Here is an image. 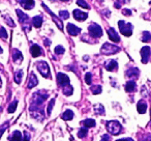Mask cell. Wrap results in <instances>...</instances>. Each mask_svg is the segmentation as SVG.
Returning <instances> with one entry per match:
<instances>
[{
	"label": "cell",
	"mask_w": 151,
	"mask_h": 141,
	"mask_svg": "<svg viewBox=\"0 0 151 141\" xmlns=\"http://www.w3.org/2000/svg\"><path fill=\"white\" fill-rule=\"evenodd\" d=\"M0 38H4V40L7 38V32H6V30H5V28H3V27L0 28Z\"/></svg>",
	"instance_id": "obj_34"
},
{
	"label": "cell",
	"mask_w": 151,
	"mask_h": 141,
	"mask_svg": "<svg viewBox=\"0 0 151 141\" xmlns=\"http://www.w3.org/2000/svg\"><path fill=\"white\" fill-rule=\"evenodd\" d=\"M122 13L124 14V15L125 16H130L132 15V11H129V9H123V11H122Z\"/></svg>",
	"instance_id": "obj_41"
},
{
	"label": "cell",
	"mask_w": 151,
	"mask_h": 141,
	"mask_svg": "<svg viewBox=\"0 0 151 141\" xmlns=\"http://www.w3.org/2000/svg\"><path fill=\"white\" fill-rule=\"evenodd\" d=\"M91 78H92V75H91V73H87L86 75H85V81H86L87 84L90 85L91 84Z\"/></svg>",
	"instance_id": "obj_36"
},
{
	"label": "cell",
	"mask_w": 151,
	"mask_h": 141,
	"mask_svg": "<svg viewBox=\"0 0 151 141\" xmlns=\"http://www.w3.org/2000/svg\"><path fill=\"white\" fill-rule=\"evenodd\" d=\"M64 51H65V49L63 48L62 46H57L56 48H55V53H56V54H58V55L63 54V53H64Z\"/></svg>",
	"instance_id": "obj_33"
},
{
	"label": "cell",
	"mask_w": 151,
	"mask_h": 141,
	"mask_svg": "<svg viewBox=\"0 0 151 141\" xmlns=\"http://www.w3.org/2000/svg\"><path fill=\"white\" fill-rule=\"evenodd\" d=\"M0 83H1V80H0Z\"/></svg>",
	"instance_id": "obj_47"
},
{
	"label": "cell",
	"mask_w": 151,
	"mask_h": 141,
	"mask_svg": "<svg viewBox=\"0 0 151 141\" xmlns=\"http://www.w3.org/2000/svg\"><path fill=\"white\" fill-rule=\"evenodd\" d=\"M101 141H110V136L109 135H104Z\"/></svg>",
	"instance_id": "obj_42"
},
{
	"label": "cell",
	"mask_w": 151,
	"mask_h": 141,
	"mask_svg": "<svg viewBox=\"0 0 151 141\" xmlns=\"http://www.w3.org/2000/svg\"><path fill=\"white\" fill-rule=\"evenodd\" d=\"M61 1H66V0H61Z\"/></svg>",
	"instance_id": "obj_46"
},
{
	"label": "cell",
	"mask_w": 151,
	"mask_h": 141,
	"mask_svg": "<svg viewBox=\"0 0 151 141\" xmlns=\"http://www.w3.org/2000/svg\"><path fill=\"white\" fill-rule=\"evenodd\" d=\"M54 103H55V99H52L50 103H49V106H48V114L49 115L51 114V111H52V109H53V106H54Z\"/></svg>",
	"instance_id": "obj_38"
},
{
	"label": "cell",
	"mask_w": 151,
	"mask_h": 141,
	"mask_svg": "<svg viewBox=\"0 0 151 141\" xmlns=\"http://www.w3.org/2000/svg\"><path fill=\"white\" fill-rule=\"evenodd\" d=\"M11 141H22V135L20 131H15L13 136L11 137Z\"/></svg>",
	"instance_id": "obj_23"
},
{
	"label": "cell",
	"mask_w": 151,
	"mask_h": 141,
	"mask_svg": "<svg viewBox=\"0 0 151 141\" xmlns=\"http://www.w3.org/2000/svg\"><path fill=\"white\" fill-rule=\"evenodd\" d=\"M136 87H137V84L134 81H128L125 84V91H127V93H132V91L136 90Z\"/></svg>",
	"instance_id": "obj_17"
},
{
	"label": "cell",
	"mask_w": 151,
	"mask_h": 141,
	"mask_svg": "<svg viewBox=\"0 0 151 141\" xmlns=\"http://www.w3.org/2000/svg\"><path fill=\"white\" fill-rule=\"evenodd\" d=\"M30 52L33 57H37L42 54V49L38 45H32V47L30 48Z\"/></svg>",
	"instance_id": "obj_14"
},
{
	"label": "cell",
	"mask_w": 151,
	"mask_h": 141,
	"mask_svg": "<svg viewBox=\"0 0 151 141\" xmlns=\"http://www.w3.org/2000/svg\"><path fill=\"white\" fill-rule=\"evenodd\" d=\"M17 1L26 9H31L34 7L33 0H17Z\"/></svg>",
	"instance_id": "obj_11"
},
{
	"label": "cell",
	"mask_w": 151,
	"mask_h": 141,
	"mask_svg": "<svg viewBox=\"0 0 151 141\" xmlns=\"http://www.w3.org/2000/svg\"><path fill=\"white\" fill-rule=\"evenodd\" d=\"M42 7H45V9H46V11L48 12V13H49V14H50V15H51V17L53 18V20H54V22H55V23H56V25L58 26V28H59V29H60V30H62V29H63V25H62V22H61L60 20H58V19H57V18H56V16H55L54 14H53L52 12H51L50 9H49L48 7H46V5H45V4H42Z\"/></svg>",
	"instance_id": "obj_12"
},
{
	"label": "cell",
	"mask_w": 151,
	"mask_h": 141,
	"mask_svg": "<svg viewBox=\"0 0 151 141\" xmlns=\"http://www.w3.org/2000/svg\"><path fill=\"white\" fill-rule=\"evenodd\" d=\"M150 53H151V50H150V47L148 46H145L142 48L141 50V59H142V62L144 63H147L150 58Z\"/></svg>",
	"instance_id": "obj_6"
},
{
	"label": "cell",
	"mask_w": 151,
	"mask_h": 141,
	"mask_svg": "<svg viewBox=\"0 0 151 141\" xmlns=\"http://www.w3.org/2000/svg\"><path fill=\"white\" fill-rule=\"evenodd\" d=\"M36 67H37V69L40 71V75L45 78H49L50 76V67H49L48 63L46 61H38L36 63Z\"/></svg>",
	"instance_id": "obj_3"
},
{
	"label": "cell",
	"mask_w": 151,
	"mask_h": 141,
	"mask_svg": "<svg viewBox=\"0 0 151 141\" xmlns=\"http://www.w3.org/2000/svg\"><path fill=\"white\" fill-rule=\"evenodd\" d=\"M83 124H84V127H86V128H92V127H95V120L88 118V119H85L83 121Z\"/></svg>",
	"instance_id": "obj_25"
},
{
	"label": "cell",
	"mask_w": 151,
	"mask_h": 141,
	"mask_svg": "<svg viewBox=\"0 0 151 141\" xmlns=\"http://www.w3.org/2000/svg\"><path fill=\"white\" fill-rule=\"evenodd\" d=\"M137 109H138V112L141 114L145 113L146 112V109H147V104L145 101H143V100H141V101H139L138 105H137Z\"/></svg>",
	"instance_id": "obj_15"
},
{
	"label": "cell",
	"mask_w": 151,
	"mask_h": 141,
	"mask_svg": "<svg viewBox=\"0 0 151 141\" xmlns=\"http://www.w3.org/2000/svg\"><path fill=\"white\" fill-rule=\"evenodd\" d=\"M145 138H146V141H151V136H149V135H147Z\"/></svg>",
	"instance_id": "obj_44"
},
{
	"label": "cell",
	"mask_w": 151,
	"mask_h": 141,
	"mask_svg": "<svg viewBox=\"0 0 151 141\" xmlns=\"http://www.w3.org/2000/svg\"><path fill=\"white\" fill-rule=\"evenodd\" d=\"M62 90H63V93H64L65 95H67V97L71 95H73V88L68 84L64 85V86H63V88H62Z\"/></svg>",
	"instance_id": "obj_22"
},
{
	"label": "cell",
	"mask_w": 151,
	"mask_h": 141,
	"mask_svg": "<svg viewBox=\"0 0 151 141\" xmlns=\"http://www.w3.org/2000/svg\"><path fill=\"white\" fill-rule=\"evenodd\" d=\"M59 16H60L62 19H67V18L69 17V14H68V12H66V11H61V12H59Z\"/></svg>",
	"instance_id": "obj_37"
},
{
	"label": "cell",
	"mask_w": 151,
	"mask_h": 141,
	"mask_svg": "<svg viewBox=\"0 0 151 141\" xmlns=\"http://www.w3.org/2000/svg\"><path fill=\"white\" fill-rule=\"evenodd\" d=\"M9 122L7 121V122H5L4 124H2V126L0 127V137L2 136V134L4 133V131L6 130V128L9 127Z\"/></svg>",
	"instance_id": "obj_35"
},
{
	"label": "cell",
	"mask_w": 151,
	"mask_h": 141,
	"mask_svg": "<svg viewBox=\"0 0 151 141\" xmlns=\"http://www.w3.org/2000/svg\"><path fill=\"white\" fill-rule=\"evenodd\" d=\"M16 13H17V16H18V18H19V21H20V23H22V25H24L25 23L27 24L28 17L23 13V12L20 11V9H17V11H16Z\"/></svg>",
	"instance_id": "obj_13"
},
{
	"label": "cell",
	"mask_w": 151,
	"mask_h": 141,
	"mask_svg": "<svg viewBox=\"0 0 151 141\" xmlns=\"http://www.w3.org/2000/svg\"><path fill=\"white\" fill-rule=\"evenodd\" d=\"M77 3H78L79 7H83V9H90V7H89L88 3H87L85 0H78V1H77Z\"/></svg>",
	"instance_id": "obj_31"
},
{
	"label": "cell",
	"mask_w": 151,
	"mask_h": 141,
	"mask_svg": "<svg viewBox=\"0 0 151 141\" xmlns=\"http://www.w3.org/2000/svg\"><path fill=\"white\" fill-rule=\"evenodd\" d=\"M139 69H136V67H134V69H128L127 72H126V76L127 77H130V78H132V77H138L139 76Z\"/></svg>",
	"instance_id": "obj_24"
},
{
	"label": "cell",
	"mask_w": 151,
	"mask_h": 141,
	"mask_svg": "<svg viewBox=\"0 0 151 141\" xmlns=\"http://www.w3.org/2000/svg\"><path fill=\"white\" fill-rule=\"evenodd\" d=\"M62 119L63 120H71L73 118V112L71 110H66L64 113L62 114Z\"/></svg>",
	"instance_id": "obj_21"
},
{
	"label": "cell",
	"mask_w": 151,
	"mask_h": 141,
	"mask_svg": "<svg viewBox=\"0 0 151 141\" xmlns=\"http://www.w3.org/2000/svg\"><path fill=\"white\" fill-rule=\"evenodd\" d=\"M151 40V33L148 31H144L143 32V36H142V40L143 42H149Z\"/></svg>",
	"instance_id": "obj_30"
},
{
	"label": "cell",
	"mask_w": 151,
	"mask_h": 141,
	"mask_svg": "<svg viewBox=\"0 0 151 141\" xmlns=\"http://www.w3.org/2000/svg\"><path fill=\"white\" fill-rule=\"evenodd\" d=\"M107 32H108V35H109V38L112 40V42H114V43H119L120 42L119 35H118L117 31H115L114 28H109V29L107 30Z\"/></svg>",
	"instance_id": "obj_8"
},
{
	"label": "cell",
	"mask_w": 151,
	"mask_h": 141,
	"mask_svg": "<svg viewBox=\"0 0 151 141\" xmlns=\"http://www.w3.org/2000/svg\"><path fill=\"white\" fill-rule=\"evenodd\" d=\"M42 17H40V16H36V17H34L32 19V25L34 27L40 28L42 26Z\"/></svg>",
	"instance_id": "obj_20"
},
{
	"label": "cell",
	"mask_w": 151,
	"mask_h": 141,
	"mask_svg": "<svg viewBox=\"0 0 151 141\" xmlns=\"http://www.w3.org/2000/svg\"><path fill=\"white\" fill-rule=\"evenodd\" d=\"M5 20H6V22H7V24H9V25H11L12 27H15V23H14L13 22V20L11 19V18H9V17H6V16H5Z\"/></svg>",
	"instance_id": "obj_39"
},
{
	"label": "cell",
	"mask_w": 151,
	"mask_h": 141,
	"mask_svg": "<svg viewBox=\"0 0 151 141\" xmlns=\"http://www.w3.org/2000/svg\"><path fill=\"white\" fill-rule=\"evenodd\" d=\"M81 29L79 27H77L76 25H73V24H67V32H68L70 35L73 36H76V35H78L79 33H80Z\"/></svg>",
	"instance_id": "obj_10"
},
{
	"label": "cell",
	"mask_w": 151,
	"mask_h": 141,
	"mask_svg": "<svg viewBox=\"0 0 151 141\" xmlns=\"http://www.w3.org/2000/svg\"><path fill=\"white\" fill-rule=\"evenodd\" d=\"M22 77H23V72H22V71H18V72L15 74V81H16V83L20 84V83H21V80H22Z\"/></svg>",
	"instance_id": "obj_28"
},
{
	"label": "cell",
	"mask_w": 151,
	"mask_h": 141,
	"mask_svg": "<svg viewBox=\"0 0 151 141\" xmlns=\"http://www.w3.org/2000/svg\"><path fill=\"white\" fill-rule=\"evenodd\" d=\"M121 33L125 36H130L132 34V25L130 23H126L124 21H119L118 23Z\"/></svg>",
	"instance_id": "obj_2"
},
{
	"label": "cell",
	"mask_w": 151,
	"mask_h": 141,
	"mask_svg": "<svg viewBox=\"0 0 151 141\" xmlns=\"http://www.w3.org/2000/svg\"><path fill=\"white\" fill-rule=\"evenodd\" d=\"M116 141H134V139L132 138H123V139H118Z\"/></svg>",
	"instance_id": "obj_43"
},
{
	"label": "cell",
	"mask_w": 151,
	"mask_h": 141,
	"mask_svg": "<svg viewBox=\"0 0 151 141\" xmlns=\"http://www.w3.org/2000/svg\"><path fill=\"white\" fill-rule=\"evenodd\" d=\"M94 111L96 114H101V115L105 114V109H104L103 105H95L94 106Z\"/></svg>",
	"instance_id": "obj_27"
},
{
	"label": "cell",
	"mask_w": 151,
	"mask_h": 141,
	"mask_svg": "<svg viewBox=\"0 0 151 141\" xmlns=\"http://www.w3.org/2000/svg\"><path fill=\"white\" fill-rule=\"evenodd\" d=\"M38 83L37 81V78L34 74H31L30 76V79H29V83H28V88H33L34 86H36Z\"/></svg>",
	"instance_id": "obj_19"
},
{
	"label": "cell",
	"mask_w": 151,
	"mask_h": 141,
	"mask_svg": "<svg viewBox=\"0 0 151 141\" xmlns=\"http://www.w3.org/2000/svg\"><path fill=\"white\" fill-rule=\"evenodd\" d=\"M17 106H18V101H17V100H16V101H14L12 104H9V109H7L9 113H14V112L16 111V108H17Z\"/></svg>",
	"instance_id": "obj_26"
},
{
	"label": "cell",
	"mask_w": 151,
	"mask_h": 141,
	"mask_svg": "<svg viewBox=\"0 0 151 141\" xmlns=\"http://www.w3.org/2000/svg\"><path fill=\"white\" fill-rule=\"evenodd\" d=\"M13 59L15 62L17 63H20L22 60H23V56H22L21 52L19 50H14V53H13Z\"/></svg>",
	"instance_id": "obj_18"
},
{
	"label": "cell",
	"mask_w": 151,
	"mask_h": 141,
	"mask_svg": "<svg viewBox=\"0 0 151 141\" xmlns=\"http://www.w3.org/2000/svg\"><path fill=\"white\" fill-rule=\"evenodd\" d=\"M57 82L60 86H64L66 84H69V78L63 73H58L57 74Z\"/></svg>",
	"instance_id": "obj_7"
},
{
	"label": "cell",
	"mask_w": 151,
	"mask_h": 141,
	"mask_svg": "<svg viewBox=\"0 0 151 141\" xmlns=\"http://www.w3.org/2000/svg\"><path fill=\"white\" fill-rule=\"evenodd\" d=\"M2 53V49H1V47H0V54Z\"/></svg>",
	"instance_id": "obj_45"
},
{
	"label": "cell",
	"mask_w": 151,
	"mask_h": 141,
	"mask_svg": "<svg viewBox=\"0 0 151 141\" xmlns=\"http://www.w3.org/2000/svg\"><path fill=\"white\" fill-rule=\"evenodd\" d=\"M91 91H92L93 95H99V93H101V86H99V85L92 86L91 87Z\"/></svg>",
	"instance_id": "obj_32"
},
{
	"label": "cell",
	"mask_w": 151,
	"mask_h": 141,
	"mask_svg": "<svg viewBox=\"0 0 151 141\" xmlns=\"http://www.w3.org/2000/svg\"><path fill=\"white\" fill-rule=\"evenodd\" d=\"M120 49L118 48L117 46H114V45H111L109 43H106L104 44V46L101 47V52L105 55H112V54H115L119 51Z\"/></svg>",
	"instance_id": "obj_4"
},
{
	"label": "cell",
	"mask_w": 151,
	"mask_h": 141,
	"mask_svg": "<svg viewBox=\"0 0 151 141\" xmlns=\"http://www.w3.org/2000/svg\"><path fill=\"white\" fill-rule=\"evenodd\" d=\"M107 130L112 135H118L121 132V124L117 120H111L107 124Z\"/></svg>",
	"instance_id": "obj_1"
},
{
	"label": "cell",
	"mask_w": 151,
	"mask_h": 141,
	"mask_svg": "<svg viewBox=\"0 0 151 141\" xmlns=\"http://www.w3.org/2000/svg\"><path fill=\"white\" fill-rule=\"evenodd\" d=\"M117 61H115V60H109V61H107L106 62V64H105V67H106V69H108V71H114V69L117 67Z\"/></svg>",
	"instance_id": "obj_16"
},
{
	"label": "cell",
	"mask_w": 151,
	"mask_h": 141,
	"mask_svg": "<svg viewBox=\"0 0 151 141\" xmlns=\"http://www.w3.org/2000/svg\"><path fill=\"white\" fill-rule=\"evenodd\" d=\"M88 17V14L84 13V12L80 11V9H75L73 11V18L78 21H84V20L87 19Z\"/></svg>",
	"instance_id": "obj_9"
},
{
	"label": "cell",
	"mask_w": 151,
	"mask_h": 141,
	"mask_svg": "<svg viewBox=\"0 0 151 141\" xmlns=\"http://www.w3.org/2000/svg\"><path fill=\"white\" fill-rule=\"evenodd\" d=\"M87 133H88V130H87L86 127H85V128L80 129V131L78 132V137L79 138H84V137H86Z\"/></svg>",
	"instance_id": "obj_29"
},
{
	"label": "cell",
	"mask_w": 151,
	"mask_h": 141,
	"mask_svg": "<svg viewBox=\"0 0 151 141\" xmlns=\"http://www.w3.org/2000/svg\"><path fill=\"white\" fill-rule=\"evenodd\" d=\"M88 30H89V33H90L93 38H101V36L103 35V29H101V27L95 23L90 24L88 27Z\"/></svg>",
	"instance_id": "obj_5"
},
{
	"label": "cell",
	"mask_w": 151,
	"mask_h": 141,
	"mask_svg": "<svg viewBox=\"0 0 151 141\" xmlns=\"http://www.w3.org/2000/svg\"><path fill=\"white\" fill-rule=\"evenodd\" d=\"M23 141H30V134L28 132H24V139Z\"/></svg>",
	"instance_id": "obj_40"
}]
</instances>
